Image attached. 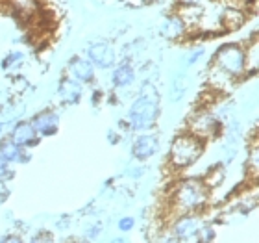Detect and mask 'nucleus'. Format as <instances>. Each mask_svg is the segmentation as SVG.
<instances>
[{"mask_svg":"<svg viewBox=\"0 0 259 243\" xmlns=\"http://www.w3.org/2000/svg\"><path fill=\"white\" fill-rule=\"evenodd\" d=\"M207 191L205 184L202 180H184V182L176 184L172 193V208L176 214L184 216V214H193V212L204 208L207 202Z\"/></svg>","mask_w":259,"mask_h":243,"instance_id":"nucleus-1","label":"nucleus"},{"mask_svg":"<svg viewBox=\"0 0 259 243\" xmlns=\"http://www.w3.org/2000/svg\"><path fill=\"white\" fill-rule=\"evenodd\" d=\"M159 115V100L157 93L152 86H148V91L143 87V97H139L130 108L128 123L134 130H150L157 121Z\"/></svg>","mask_w":259,"mask_h":243,"instance_id":"nucleus-2","label":"nucleus"},{"mask_svg":"<svg viewBox=\"0 0 259 243\" xmlns=\"http://www.w3.org/2000/svg\"><path fill=\"white\" fill-rule=\"evenodd\" d=\"M204 152V140H200L196 135L182 134L174 140L170 147V163L176 169H185L198 162V158Z\"/></svg>","mask_w":259,"mask_h":243,"instance_id":"nucleus-3","label":"nucleus"},{"mask_svg":"<svg viewBox=\"0 0 259 243\" xmlns=\"http://www.w3.org/2000/svg\"><path fill=\"white\" fill-rule=\"evenodd\" d=\"M213 67L228 78H239L246 73V61H244V50L239 45H224L217 50Z\"/></svg>","mask_w":259,"mask_h":243,"instance_id":"nucleus-4","label":"nucleus"},{"mask_svg":"<svg viewBox=\"0 0 259 243\" xmlns=\"http://www.w3.org/2000/svg\"><path fill=\"white\" fill-rule=\"evenodd\" d=\"M189 132L193 135H196V137H200V140H211V137H215L219 132H221V124H219V121L213 117V115L205 114V112H200V114H196L191 119L189 123Z\"/></svg>","mask_w":259,"mask_h":243,"instance_id":"nucleus-5","label":"nucleus"},{"mask_svg":"<svg viewBox=\"0 0 259 243\" xmlns=\"http://www.w3.org/2000/svg\"><path fill=\"white\" fill-rule=\"evenodd\" d=\"M204 223L200 221L198 217L189 216V214H184L178 221L174 223V236L178 239H184V241H194L198 239V232L202 228Z\"/></svg>","mask_w":259,"mask_h":243,"instance_id":"nucleus-6","label":"nucleus"},{"mask_svg":"<svg viewBox=\"0 0 259 243\" xmlns=\"http://www.w3.org/2000/svg\"><path fill=\"white\" fill-rule=\"evenodd\" d=\"M89 58L95 65L102 67V69H109L115 63V50L113 47L106 41L95 43L89 47Z\"/></svg>","mask_w":259,"mask_h":243,"instance_id":"nucleus-7","label":"nucleus"},{"mask_svg":"<svg viewBox=\"0 0 259 243\" xmlns=\"http://www.w3.org/2000/svg\"><path fill=\"white\" fill-rule=\"evenodd\" d=\"M11 11L17 19L24 22L33 21L39 15V4L37 0H10Z\"/></svg>","mask_w":259,"mask_h":243,"instance_id":"nucleus-8","label":"nucleus"},{"mask_svg":"<svg viewBox=\"0 0 259 243\" xmlns=\"http://www.w3.org/2000/svg\"><path fill=\"white\" fill-rule=\"evenodd\" d=\"M58 123H60L58 114H54V112H45V114L35 115L30 124L37 132V135H50L58 130Z\"/></svg>","mask_w":259,"mask_h":243,"instance_id":"nucleus-9","label":"nucleus"},{"mask_svg":"<svg viewBox=\"0 0 259 243\" xmlns=\"http://www.w3.org/2000/svg\"><path fill=\"white\" fill-rule=\"evenodd\" d=\"M132 152H134V156L137 160H148V158L154 156L157 152V137L150 134L141 135V137L135 140Z\"/></svg>","mask_w":259,"mask_h":243,"instance_id":"nucleus-10","label":"nucleus"},{"mask_svg":"<svg viewBox=\"0 0 259 243\" xmlns=\"http://www.w3.org/2000/svg\"><path fill=\"white\" fill-rule=\"evenodd\" d=\"M10 140L19 147H32L37 143V132L30 123H19L11 132Z\"/></svg>","mask_w":259,"mask_h":243,"instance_id":"nucleus-11","label":"nucleus"},{"mask_svg":"<svg viewBox=\"0 0 259 243\" xmlns=\"http://www.w3.org/2000/svg\"><path fill=\"white\" fill-rule=\"evenodd\" d=\"M69 71L72 78L80 82H91L95 78V69H93L91 61L83 60V58H74L69 63Z\"/></svg>","mask_w":259,"mask_h":243,"instance_id":"nucleus-12","label":"nucleus"},{"mask_svg":"<svg viewBox=\"0 0 259 243\" xmlns=\"http://www.w3.org/2000/svg\"><path fill=\"white\" fill-rule=\"evenodd\" d=\"M60 97L65 104H76L81 97L80 80L76 78H63L60 86Z\"/></svg>","mask_w":259,"mask_h":243,"instance_id":"nucleus-13","label":"nucleus"},{"mask_svg":"<svg viewBox=\"0 0 259 243\" xmlns=\"http://www.w3.org/2000/svg\"><path fill=\"white\" fill-rule=\"evenodd\" d=\"M244 21H246V13H244V10H237V8H232V6L226 8L221 15L222 26H224V30H228V32L239 30V28L244 24Z\"/></svg>","mask_w":259,"mask_h":243,"instance_id":"nucleus-14","label":"nucleus"},{"mask_svg":"<svg viewBox=\"0 0 259 243\" xmlns=\"http://www.w3.org/2000/svg\"><path fill=\"white\" fill-rule=\"evenodd\" d=\"M0 156L10 163H24L28 162V154L24 152V147H19L11 140L4 141L0 145Z\"/></svg>","mask_w":259,"mask_h":243,"instance_id":"nucleus-15","label":"nucleus"},{"mask_svg":"<svg viewBox=\"0 0 259 243\" xmlns=\"http://www.w3.org/2000/svg\"><path fill=\"white\" fill-rule=\"evenodd\" d=\"M135 80V71H134V65L124 61V63H120L117 69L113 71V76H111V82H113L115 87H128L132 86Z\"/></svg>","mask_w":259,"mask_h":243,"instance_id":"nucleus-16","label":"nucleus"},{"mask_svg":"<svg viewBox=\"0 0 259 243\" xmlns=\"http://www.w3.org/2000/svg\"><path fill=\"white\" fill-rule=\"evenodd\" d=\"M185 26H187V24L182 21V17L172 15V17H168V19L163 21L161 33L167 39H180L185 33Z\"/></svg>","mask_w":259,"mask_h":243,"instance_id":"nucleus-17","label":"nucleus"},{"mask_svg":"<svg viewBox=\"0 0 259 243\" xmlns=\"http://www.w3.org/2000/svg\"><path fill=\"white\" fill-rule=\"evenodd\" d=\"M244 61H246V71L255 73L259 65V56H257V39H252L248 50H244Z\"/></svg>","mask_w":259,"mask_h":243,"instance_id":"nucleus-18","label":"nucleus"},{"mask_svg":"<svg viewBox=\"0 0 259 243\" xmlns=\"http://www.w3.org/2000/svg\"><path fill=\"white\" fill-rule=\"evenodd\" d=\"M222 180H224V169L215 167V169H211L209 173L205 175L202 182L205 184V188H207V189H215L217 186L222 182Z\"/></svg>","mask_w":259,"mask_h":243,"instance_id":"nucleus-19","label":"nucleus"},{"mask_svg":"<svg viewBox=\"0 0 259 243\" xmlns=\"http://www.w3.org/2000/svg\"><path fill=\"white\" fill-rule=\"evenodd\" d=\"M257 165H259V151H257V145H252L250 149V169H252V173H257Z\"/></svg>","mask_w":259,"mask_h":243,"instance_id":"nucleus-20","label":"nucleus"},{"mask_svg":"<svg viewBox=\"0 0 259 243\" xmlns=\"http://www.w3.org/2000/svg\"><path fill=\"white\" fill-rule=\"evenodd\" d=\"M21 61H22V54H21V52H13V54H10L8 58H6L4 63H2V67H4V69H10V65L13 67V65L21 63Z\"/></svg>","mask_w":259,"mask_h":243,"instance_id":"nucleus-21","label":"nucleus"},{"mask_svg":"<svg viewBox=\"0 0 259 243\" xmlns=\"http://www.w3.org/2000/svg\"><path fill=\"white\" fill-rule=\"evenodd\" d=\"M11 169H10V162H6L4 158L0 156V180H8L11 179Z\"/></svg>","mask_w":259,"mask_h":243,"instance_id":"nucleus-22","label":"nucleus"},{"mask_svg":"<svg viewBox=\"0 0 259 243\" xmlns=\"http://www.w3.org/2000/svg\"><path fill=\"white\" fill-rule=\"evenodd\" d=\"M119 228L122 230V232L132 230V228H134V219H132V217H122V219L119 221Z\"/></svg>","mask_w":259,"mask_h":243,"instance_id":"nucleus-23","label":"nucleus"},{"mask_svg":"<svg viewBox=\"0 0 259 243\" xmlns=\"http://www.w3.org/2000/svg\"><path fill=\"white\" fill-rule=\"evenodd\" d=\"M202 54H204V50H194L193 56H191L189 60H187V61H189V65H191V63H194L196 60H200V58H202Z\"/></svg>","mask_w":259,"mask_h":243,"instance_id":"nucleus-24","label":"nucleus"},{"mask_svg":"<svg viewBox=\"0 0 259 243\" xmlns=\"http://www.w3.org/2000/svg\"><path fill=\"white\" fill-rule=\"evenodd\" d=\"M202 2H204V0H180L182 6H200Z\"/></svg>","mask_w":259,"mask_h":243,"instance_id":"nucleus-25","label":"nucleus"},{"mask_svg":"<svg viewBox=\"0 0 259 243\" xmlns=\"http://www.w3.org/2000/svg\"><path fill=\"white\" fill-rule=\"evenodd\" d=\"M6 193H8V191H6L4 184H2V180H0V200L4 199V197H6Z\"/></svg>","mask_w":259,"mask_h":243,"instance_id":"nucleus-26","label":"nucleus"},{"mask_svg":"<svg viewBox=\"0 0 259 243\" xmlns=\"http://www.w3.org/2000/svg\"><path fill=\"white\" fill-rule=\"evenodd\" d=\"M0 132H2V123H0Z\"/></svg>","mask_w":259,"mask_h":243,"instance_id":"nucleus-27","label":"nucleus"}]
</instances>
